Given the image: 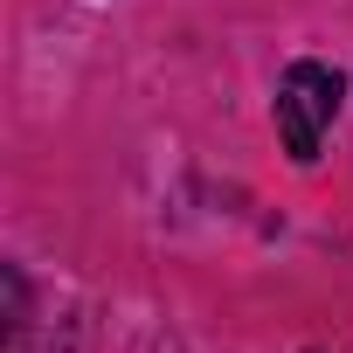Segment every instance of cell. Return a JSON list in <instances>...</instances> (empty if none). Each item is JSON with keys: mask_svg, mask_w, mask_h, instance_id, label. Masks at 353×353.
Returning a JSON list of instances; mask_svg holds the SVG:
<instances>
[{"mask_svg": "<svg viewBox=\"0 0 353 353\" xmlns=\"http://www.w3.org/2000/svg\"><path fill=\"white\" fill-rule=\"evenodd\" d=\"M339 97H346L339 70H325V63H291L284 70V83H277V132H284V152L298 166L319 159V132L332 125Z\"/></svg>", "mask_w": 353, "mask_h": 353, "instance_id": "1", "label": "cell"}]
</instances>
